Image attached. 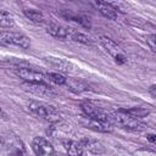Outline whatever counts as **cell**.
<instances>
[{
    "label": "cell",
    "mask_w": 156,
    "mask_h": 156,
    "mask_svg": "<svg viewBox=\"0 0 156 156\" xmlns=\"http://www.w3.org/2000/svg\"><path fill=\"white\" fill-rule=\"evenodd\" d=\"M16 74L22 78L26 83H44L45 76L41 72L33 71L29 68H18L16 71Z\"/></svg>",
    "instance_id": "cell-6"
},
{
    "label": "cell",
    "mask_w": 156,
    "mask_h": 156,
    "mask_svg": "<svg viewBox=\"0 0 156 156\" xmlns=\"http://www.w3.org/2000/svg\"><path fill=\"white\" fill-rule=\"evenodd\" d=\"M0 145H1V140H0Z\"/></svg>",
    "instance_id": "cell-26"
},
{
    "label": "cell",
    "mask_w": 156,
    "mask_h": 156,
    "mask_svg": "<svg viewBox=\"0 0 156 156\" xmlns=\"http://www.w3.org/2000/svg\"><path fill=\"white\" fill-rule=\"evenodd\" d=\"M65 84L67 85V89L74 94H80L85 90H88V85L82 82L80 79H76V78H66Z\"/></svg>",
    "instance_id": "cell-13"
},
{
    "label": "cell",
    "mask_w": 156,
    "mask_h": 156,
    "mask_svg": "<svg viewBox=\"0 0 156 156\" xmlns=\"http://www.w3.org/2000/svg\"><path fill=\"white\" fill-rule=\"evenodd\" d=\"M46 32L54 37V38H57V39H66L67 37H69V29L61 26V24H57V23H49L46 26Z\"/></svg>",
    "instance_id": "cell-12"
},
{
    "label": "cell",
    "mask_w": 156,
    "mask_h": 156,
    "mask_svg": "<svg viewBox=\"0 0 156 156\" xmlns=\"http://www.w3.org/2000/svg\"><path fill=\"white\" fill-rule=\"evenodd\" d=\"M87 128L99 133H111L113 130V123L110 119H93L88 118L85 122Z\"/></svg>",
    "instance_id": "cell-5"
},
{
    "label": "cell",
    "mask_w": 156,
    "mask_h": 156,
    "mask_svg": "<svg viewBox=\"0 0 156 156\" xmlns=\"http://www.w3.org/2000/svg\"><path fill=\"white\" fill-rule=\"evenodd\" d=\"M15 26L13 17L4 10H0V28H12Z\"/></svg>",
    "instance_id": "cell-15"
},
{
    "label": "cell",
    "mask_w": 156,
    "mask_h": 156,
    "mask_svg": "<svg viewBox=\"0 0 156 156\" xmlns=\"http://www.w3.org/2000/svg\"><path fill=\"white\" fill-rule=\"evenodd\" d=\"M83 146V149H87L89 152L94 154V155H101V154H105V146L99 141V140H95V139H89V138H84L82 141H79Z\"/></svg>",
    "instance_id": "cell-11"
},
{
    "label": "cell",
    "mask_w": 156,
    "mask_h": 156,
    "mask_svg": "<svg viewBox=\"0 0 156 156\" xmlns=\"http://www.w3.org/2000/svg\"><path fill=\"white\" fill-rule=\"evenodd\" d=\"M111 119L115 123H117L118 126H121L122 128L132 130V132H143V130H145L147 128V126L145 123H143L139 118H135V117L130 116L123 108H119L117 112H115L112 115Z\"/></svg>",
    "instance_id": "cell-1"
},
{
    "label": "cell",
    "mask_w": 156,
    "mask_h": 156,
    "mask_svg": "<svg viewBox=\"0 0 156 156\" xmlns=\"http://www.w3.org/2000/svg\"><path fill=\"white\" fill-rule=\"evenodd\" d=\"M99 40H100V44L104 46V49H105L113 58L123 54L122 49H121L111 38H108V37H106V35H101Z\"/></svg>",
    "instance_id": "cell-9"
},
{
    "label": "cell",
    "mask_w": 156,
    "mask_h": 156,
    "mask_svg": "<svg viewBox=\"0 0 156 156\" xmlns=\"http://www.w3.org/2000/svg\"><path fill=\"white\" fill-rule=\"evenodd\" d=\"M23 87H24L28 91H30V93H33V94H35V95H39V96L52 98V96L55 95L54 90H52L49 85H46V84H44V83H24Z\"/></svg>",
    "instance_id": "cell-7"
},
{
    "label": "cell",
    "mask_w": 156,
    "mask_h": 156,
    "mask_svg": "<svg viewBox=\"0 0 156 156\" xmlns=\"http://www.w3.org/2000/svg\"><path fill=\"white\" fill-rule=\"evenodd\" d=\"M80 107H82L83 112L85 113V116L88 118H93V119H110L108 115H106L102 110H100L99 107H96L91 102L84 101V102H82Z\"/></svg>",
    "instance_id": "cell-8"
},
{
    "label": "cell",
    "mask_w": 156,
    "mask_h": 156,
    "mask_svg": "<svg viewBox=\"0 0 156 156\" xmlns=\"http://www.w3.org/2000/svg\"><path fill=\"white\" fill-rule=\"evenodd\" d=\"M23 13H24V16L28 20H30L32 22L38 23V24L43 23L44 20H45L44 18V15L41 12H39V11H35V10H23Z\"/></svg>",
    "instance_id": "cell-16"
},
{
    "label": "cell",
    "mask_w": 156,
    "mask_h": 156,
    "mask_svg": "<svg viewBox=\"0 0 156 156\" xmlns=\"http://www.w3.org/2000/svg\"><path fill=\"white\" fill-rule=\"evenodd\" d=\"M69 37H71V39L74 40V41L83 43V44H91L90 38L87 37V35L83 34V33H79V32H72V33H69Z\"/></svg>",
    "instance_id": "cell-18"
},
{
    "label": "cell",
    "mask_w": 156,
    "mask_h": 156,
    "mask_svg": "<svg viewBox=\"0 0 156 156\" xmlns=\"http://www.w3.org/2000/svg\"><path fill=\"white\" fill-rule=\"evenodd\" d=\"M149 91H150L151 96H152V98H155V96H156V85H155V84H152V85L149 88Z\"/></svg>",
    "instance_id": "cell-23"
},
{
    "label": "cell",
    "mask_w": 156,
    "mask_h": 156,
    "mask_svg": "<svg viewBox=\"0 0 156 156\" xmlns=\"http://www.w3.org/2000/svg\"><path fill=\"white\" fill-rule=\"evenodd\" d=\"M63 147L66 150V154L68 156H82L83 154V146L79 141L74 140H65Z\"/></svg>",
    "instance_id": "cell-14"
},
{
    "label": "cell",
    "mask_w": 156,
    "mask_h": 156,
    "mask_svg": "<svg viewBox=\"0 0 156 156\" xmlns=\"http://www.w3.org/2000/svg\"><path fill=\"white\" fill-rule=\"evenodd\" d=\"M146 43H147V45L150 46V49H151V51H156V35L155 34H151V35H149L147 38H146Z\"/></svg>",
    "instance_id": "cell-20"
},
{
    "label": "cell",
    "mask_w": 156,
    "mask_h": 156,
    "mask_svg": "<svg viewBox=\"0 0 156 156\" xmlns=\"http://www.w3.org/2000/svg\"><path fill=\"white\" fill-rule=\"evenodd\" d=\"M127 113H129L130 116L135 117V118H141V117H145L150 113L149 110H145V108H140V107H133V108H128V110H124Z\"/></svg>",
    "instance_id": "cell-17"
},
{
    "label": "cell",
    "mask_w": 156,
    "mask_h": 156,
    "mask_svg": "<svg viewBox=\"0 0 156 156\" xmlns=\"http://www.w3.org/2000/svg\"><path fill=\"white\" fill-rule=\"evenodd\" d=\"M4 117H6V115L4 113V111L0 108V118H4Z\"/></svg>",
    "instance_id": "cell-25"
},
{
    "label": "cell",
    "mask_w": 156,
    "mask_h": 156,
    "mask_svg": "<svg viewBox=\"0 0 156 156\" xmlns=\"http://www.w3.org/2000/svg\"><path fill=\"white\" fill-rule=\"evenodd\" d=\"M28 108L32 115H34L38 118H41L44 121H48L50 123L58 122L61 119L60 113L57 110L50 105H46L44 102H38V101H30L28 104Z\"/></svg>",
    "instance_id": "cell-2"
},
{
    "label": "cell",
    "mask_w": 156,
    "mask_h": 156,
    "mask_svg": "<svg viewBox=\"0 0 156 156\" xmlns=\"http://www.w3.org/2000/svg\"><path fill=\"white\" fill-rule=\"evenodd\" d=\"M115 62L118 63V65H123V63H126V62H127V57H126V55L122 54V55L115 57Z\"/></svg>",
    "instance_id": "cell-22"
},
{
    "label": "cell",
    "mask_w": 156,
    "mask_h": 156,
    "mask_svg": "<svg viewBox=\"0 0 156 156\" xmlns=\"http://www.w3.org/2000/svg\"><path fill=\"white\" fill-rule=\"evenodd\" d=\"M94 6L96 7V10H99V12L108 18V20H116L118 13H117V10L110 4V2H105V1H95L94 2Z\"/></svg>",
    "instance_id": "cell-10"
},
{
    "label": "cell",
    "mask_w": 156,
    "mask_h": 156,
    "mask_svg": "<svg viewBox=\"0 0 156 156\" xmlns=\"http://www.w3.org/2000/svg\"><path fill=\"white\" fill-rule=\"evenodd\" d=\"M49 61L52 63L54 67H58L62 71H67V68H65V65H66L65 62H62V61H60L57 58H54V57H49Z\"/></svg>",
    "instance_id": "cell-21"
},
{
    "label": "cell",
    "mask_w": 156,
    "mask_h": 156,
    "mask_svg": "<svg viewBox=\"0 0 156 156\" xmlns=\"http://www.w3.org/2000/svg\"><path fill=\"white\" fill-rule=\"evenodd\" d=\"M0 44L15 45L22 49H28L30 46V41L26 35L21 33H16V32H10V30L0 32Z\"/></svg>",
    "instance_id": "cell-3"
},
{
    "label": "cell",
    "mask_w": 156,
    "mask_h": 156,
    "mask_svg": "<svg viewBox=\"0 0 156 156\" xmlns=\"http://www.w3.org/2000/svg\"><path fill=\"white\" fill-rule=\"evenodd\" d=\"M46 77L49 78V80H51V82H54L55 84H58V85H62L66 82V78L60 73H48Z\"/></svg>",
    "instance_id": "cell-19"
},
{
    "label": "cell",
    "mask_w": 156,
    "mask_h": 156,
    "mask_svg": "<svg viewBox=\"0 0 156 156\" xmlns=\"http://www.w3.org/2000/svg\"><path fill=\"white\" fill-rule=\"evenodd\" d=\"M147 139H149L151 143H155V140H156V136H155V134H147Z\"/></svg>",
    "instance_id": "cell-24"
},
{
    "label": "cell",
    "mask_w": 156,
    "mask_h": 156,
    "mask_svg": "<svg viewBox=\"0 0 156 156\" xmlns=\"http://www.w3.org/2000/svg\"><path fill=\"white\" fill-rule=\"evenodd\" d=\"M32 149L37 156H52L54 146L44 138L37 136L32 141Z\"/></svg>",
    "instance_id": "cell-4"
}]
</instances>
